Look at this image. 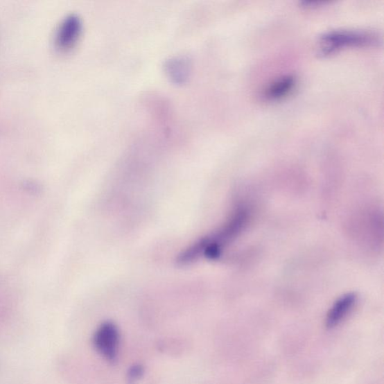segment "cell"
<instances>
[{
	"label": "cell",
	"instance_id": "cell-7",
	"mask_svg": "<svg viewBox=\"0 0 384 384\" xmlns=\"http://www.w3.org/2000/svg\"><path fill=\"white\" fill-rule=\"evenodd\" d=\"M142 373L143 370L141 367H134L130 372V380L132 381H134V380L139 379L141 377Z\"/></svg>",
	"mask_w": 384,
	"mask_h": 384
},
{
	"label": "cell",
	"instance_id": "cell-1",
	"mask_svg": "<svg viewBox=\"0 0 384 384\" xmlns=\"http://www.w3.org/2000/svg\"><path fill=\"white\" fill-rule=\"evenodd\" d=\"M381 42L378 33L362 30H337L324 33L317 42V53L329 56L349 48L378 46Z\"/></svg>",
	"mask_w": 384,
	"mask_h": 384
},
{
	"label": "cell",
	"instance_id": "cell-5",
	"mask_svg": "<svg viewBox=\"0 0 384 384\" xmlns=\"http://www.w3.org/2000/svg\"><path fill=\"white\" fill-rule=\"evenodd\" d=\"M356 301H358V297L354 293H350L338 299L327 314L326 320L327 327L333 328L340 324L349 314Z\"/></svg>",
	"mask_w": 384,
	"mask_h": 384
},
{
	"label": "cell",
	"instance_id": "cell-6",
	"mask_svg": "<svg viewBox=\"0 0 384 384\" xmlns=\"http://www.w3.org/2000/svg\"><path fill=\"white\" fill-rule=\"evenodd\" d=\"M296 85V78L293 76L279 78L265 90L264 97L273 101L279 100L288 96Z\"/></svg>",
	"mask_w": 384,
	"mask_h": 384
},
{
	"label": "cell",
	"instance_id": "cell-3",
	"mask_svg": "<svg viewBox=\"0 0 384 384\" xmlns=\"http://www.w3.org/2000/svg\"><path fill=\"white\" fill-rule=\"evenodd\" d=\"M83 29V24L80 17L72 14L64 18L60 24L55 43L62 51H67L75 46Z\"/></svg>",
	"mask_w": 384,
	"mask_h": 384
},
{
	"label": "cell",
	"instance_id": "cell-4",
	"mask_svg": "<svg viewBox=\"0 0 384 384\" xmlns=\"http://www.w3.org/2000/svg\"><path fill=\"white\" fill-rule=\"evenodd\" d=\"M164 71L167 76L175 84H185L191 76L192 62L186 55L171 58L164 63Z\"/></svg>",
	"mask_w": 384,
	"mask_h": 384
},
{
	"label": "cell",
	"instance_id": "cell-2",
	"mask_svg": "<svg viewBox=\"0 0 384 384\" xmlns=\"http://www.w3.org/2000/svg\"><path fill=\"white\" fill-rule=\"evenodd\" d=\"M94 344L100 355L110 362L117 358L120 333L116 326L110 322L101 324L94 335Z\"/></svg>",
	"mask_w": 384,
	"mask_h": 384
},
{
	"label": "cell",
	"instance_id": "cell-8",
	"mask_svg": "<svg viewBox=\"0 0 384 384\" xmlns=\"http://www.w3.org/2000/svg\"><path fill=\"white\" fill-rule=\"evenodd\" d=\"M326 3H328V2H324V1H304V2L301 3V5L303 6V7H305V8H317V7H319V6H322L325 5Z\"/></svg>",
	"mask_w": 384,
	"mask_h": 384
}]
</instances>
